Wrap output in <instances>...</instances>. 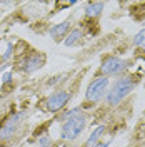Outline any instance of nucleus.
<instances>
[{
  "label": "nucleus",
  "instance_id": "nucleus-6",
  "mask_svg": "<svg viewBox=\"0 0 145 147\" xmlns=\"http://www.w3.org/2000/svg\"><path fill=\"white\" fill-rule=\"evenodd\" d=\"M45 64V55L40 54V52H32V54H28L25 59H23V62H22V70L23 72H35L37 69H42Z\"/></svg>",
  "mask_w": 145,
  "mask_h": 147
},
{
  "label": "nucleus",
  "instance_id": "nucleus-14",
  "mask_svg": "<svg viewBox=\"0 0 145 147\" xmlns=\"http://www.w3.org/2000/svg\"><path fill=\"white\" fill-rule=\"evenodd\" d=\"M48 142H50V139H48V136H45V137L40 139V144H38V147H47V146H48Z\"/></svg>",
  "mask_w": 145,
  "mask_h": 147
},
{
  "label": "nucleus",
  "instance_id": "nucleus-16",
  "mask_svg": "<svg viewBox=\"0 0 145 147\" xmlns=\"http://www.w3.org/2000/svg\"><path fill=\"white\" fill-rule=\"evenodd\" d=\"M12 49H13V45H12V44H9V47H7V52L3 54V60H7V59L10 57V54H12Z\"/></svg>",
  "mask_w": 145,
  "mask_h": 147
},
{
  "label": "nucleus",
  "instance_id": "nucleus-1",
  "mask_svg": "<svg viewBox=\"0 0 145 147\" xmlns=\"http://www.w3.org/2000/svg\"><path fill=\"white\" fill-rule=\"evenodd\" d=\"M135 85H137V80L132 75H124V77L117 79V82L112 85V89L107 94V104L112 105V107L118 105L130 92L135 89Z\"/></svg>",
  "mask_w": 145,
  "mask_h": 147
},
{
  "label": "nucleus",
  "instance_id": "nucleus-10",
  "mask_svg": "<svg viewBox=\"0 0 145 147\" xmlns=\"http://www.w3.org/2000/svg\"><path fill=\"white\" fill-rule=\"evenodd\" d=\"M105 130L107 127L105 125H99V127L95 129L93 132L90 134V137L87 139V142H85V147H95L97 144L100 142V139L103 137V134H105Z\"/></svg>",
  "mask_w": 145,
  "mask_h": 147
},
{
  "label": "nucleus",
  "instance_id": "nucleus-9",
  "mask_svg": "<svg viewBox=\"0 0 145 147\" xmlns=\"http://www.w3.org/2000/svg\"><path fill=\"white\" fill-rule=\"evenodd\" d=\"M102 10H103V2H89L85 7V15L89 18H97L100 17Z\"/></svg>",
  "mask_w": 145,
  "mask_h": 147
},
{
  "label": "nucleus",
  "instance_id": "nucleus-2",
  "mask_svg": "<svg viewBox=\"0 0 145 147\" xmlns=\"http://www.w3.org/2000/svg\"><path fill=\"white\" fill-rule=\"evenodd\" d=\"M109 77H97L93 82L89 84L87 92H85V104H97L107 95V89H109Z\"/></svg>",
  "mask_w": 145,
  "mask_h": 147
},
{
  "label": "nucleus",
  "instance_id": "nucleus-15",
  "mask_svg": "<svg viewBox=\"0 0 145 147\" xmlns=\"http://www.w3.org/2000/svg\"><path fill=\"white\" fill-rule=\"evenodd\" d=\"M10 82H12V74L7 72L3 75V85H7V84H10Z\"/></svg>",
  "mask_w": 145,
  "mask_h": 147
},
{
  "label": "nucleus",
  "instance_id": "nucleus-3",
  "mask_svg": "<svg viewBox=\"0 0 145 147\" xmlns=\"http://www.w3.org/2000/svg\"><path fill=\"white\" fill-rule=\"evenodd\" d=\"M85 124H87V119L82 114H79V115H75V117H72V119H68V120H65L64 127H62V139H65V140L77 139L82 134V130L85 129Z\"/></svg>",
  "mask_w": 145,
  "mask_h": 147
},
{
  "label": "nucleus",
  "instance_id": "nucleus-13",
  "mask_svg": "<svg viewBox=\"0 0 145 147\" xmlns=\"http://www.w3.org/2000/svg\"><path fill=\"white\" fill-rule=\"evenodd\" d=\"M79 114H80V107H77V109H73V110H68V112H65L64 115H62V117H60V119L58 120H68V119H72V117H75V115H79Z\"/></svg>",
  "mask_w": 145,
  "mask_h": 147
},
{
  "label": "nucleus",
  "instance_id": "nucleus-4",
  "mask_svg": "<svg viewBox=\"0 0 145 147\" xmlns=\"http://www.w3.org/2000/svg\"><path fill=\"white\" fill-rule=\"evenodd\" d=\"M128 67V62L118 57H109L100 65V74L102 77H110V75H120Z\"/></svg>",
  "mask_w": 145,
  "mask_h": 147
},
{
  "label": "nucleus",
  "instance_id": "nucleus-5",
  "mask_svg": "<svg viewBox=\"0 0 145 147\" xmlns=\"http://www.w3.org/2000/svg\"><path fill=\"white\" fill-rule=\"evenodd\" d=\"M68 100H70V92L58 90L47 99V109L50 110V112H58V110H62L67 105Z\"/></svg>",
  "mask_w": 145,
  "mask_h": 147
},
{
  "label": "nucleus",
  "instance_id": "nucleus-7",
  "mask_svg": "<svg viewBox=\"0 0 145 147\" xmlns=\"http://www.w3.org/2000/svg\"><path fill=\"white\" fill-rule=\"evenodd\" d=\"M23 117V112H18L15 115H12L9 119L5 120V124H3V127L0 129V140H5V139H9L13 132H15V129L17 125L20 124V120Z\"/></svg>",
  "mask_w": 145,
  "mask_h": 147
},
{
  "label": "nucleus",
  "instance_id": "nucleus-17",
  "mask_svg": "<svg viewBox=\"0 0 145 147\" xmlns=\"http://www.w3.org/2000/svg\"><path fill=\"white\" fill-rule=\"evenodd\" d=\"M95 147H109V144H103V142H99Z\"/></svg>",
  "mask_w": 145,
  "mask_h": 147
},
{
  "label": "nucleus",
  "instance_id": "nucleus-12",
  "mask_svg": "<svg viewBox=\"0 0 145 147\" xmlns=\"http://www.w3.org/2000/svg\"><path fill=\"white\" fill-rule=\"evenodd\" d=\"M134 45L138 47L140 50H144L145 52V28H142V30L134 37Z\"/></svg>",
  "mask_w": 145,
  "mask_h": 147
},
{
  "label": "nucleus",
  "instance_id": "nucleus-8",
  "mask_svg": "<svg viewBox=\"0 0 145 147\" xmlns=\"http://www.w3.org/2000/svg\"><path fill=\"white\" fill-rule=\"evenodd\" d=\"M68 30H70V20H65V22L57 24V25H54V27L50 28V35H52L54 40L60 42V40L67 35V32H68Z\"/></svg>",
  "mask_w": 145,
  "mask_h": 147
},
{
  "label": "nucleus",
  "instance_id": "nucleus-11",
  "mask_svg": "<svg viewBox=\"0 0 145 147\" xmlns=\"http://www.w3.org/2000/svg\"><path fill=\"white\" fill-rule=\"evenodd\" d=\"M82 37H83V30H82V28H73L72 32L67 35V38L64 40V45H67V47L77 45L82 40Z\"/></svg>",
  "mask_w": 145,
  "mask_h": 147
}]
</instances>
